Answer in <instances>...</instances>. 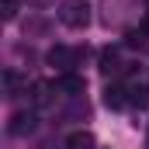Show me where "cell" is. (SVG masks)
<instances>
[{"label":"cell","instance_id":"cell-1","mask_svg":"<svg viewBox=\"0 0 149 149\" xmlns=\"http://www.w3.org/2000/svg\"><path fill=\"white\" fill-rule=\"evenodd\" d=\"M59 21L66 24V28H87L90 24V3L87 0H63V7H59Z\"/></svg>","mask_w":149,"mask_h":149},{"label":"cell","instance_id":"cell-5","mask_svg":"<svg viewBox=\"0 0 149 149\" xmlns=\"http://www.w3.org/2000/svg\"><path fill=\"white\" fill-rule=\"evenodd\" d=\"M10 132L14 135H28V132H35V114L31 111H17L10 118Z\"/></svg>","mask_w":149,"mask_h":149},{"label":"cell","instance_id":"cell-11","mask_svg":"<svg viewBox=\"0 0 149 149\" xmlns=\"http://www.w3.org/2000/svg\"><path fill=\"white\" fill-rule=\"evenodd\" d=\"M17 7H21V0H0V10H3V21H14V17H17Z\"/></svg>","mask_w":149,"mask_h":149},{"label":"cell","instance_id":"cell-10","mask_svg":"<svg viewBox=\"0 0 149 149\" xmlns=\"http://www.w3.org/2000/svg\"><path fill=\"white\" fill-rule=\"evenodd\" d=\"M3 83H7V97H17V90H21V76L14 73V70H7V73H3Z\"/></svg>","mask_w":149,"mask_h":149},{"label":"cell","instance_id":"cell-8","mask_svg":"<svg viewBox=\"0 0 149 149\" xmlns=\"http://www.w3.org/2000/svg\"><path fill=\"white\" fill-rule=\"evenodd\" d=\"M121 66H118V52L114 49H104L101 52V73H118Z\"/></svg>","mask_w":149,"mask_h":149},{"label":"cell","instance_id":"cell-13","mask_svg":"<svg viewBox=\"0 0 149 149\" xmlns=\"http://www.w3.org/2000/svg\"><path fill=\"white\" fill-rule=\"evenodd\" d=\"M35 3H45V0H35Z\"/></svg>","mask_w":149,"mask_h":149},{"label":"cell","instance_id":"cell-2","mask_svg":"<svg viewBox=\"0 0 149 149\" xmlns=\"http://www.w3.org/2000/svg\"><path fill=\"white\" fill-rule=\"evenodd\" d=\"M87 52L83 49H73V45H52L49 49V66H56V70H63V73H73V66H80V59H83Z\"/></svg>","mask_w":149,"mask_h":149},{"label":"cell","instance_id":"cell-12","mask_svg":"<svg viewBox=\"0 0 149 149\" xmlns=\"http://www.w3.org/2000/svg\"><path fill=\"white\" fill-rule=\"evenodd\" d=\"M125 42H128V45H142V42H146V31H128Z\"/></svg>","mask_w":149,"mask_h":149},{"label":"cell","instance_id":"cell-3","mask_svg":"<svg viewBox=\"0 0 149 149\" xmlns=\"http://www.w3.org/2000/svg\"><path fill=\"white\" fill-rule=\"evenodd\" d=\"M56 90H59V94H66V97H80V94L87 90V80H83V76H76V73H63L59 80H56Z\"/></svg>","mask_w":149,"mask_h":149},{"label":"cell","instance_id":"cell-9","mask_svg":"<svg viewBox=\"0 0 149 149\" xmlns=\"http://www.w3.org/2000/svg\"><path fill=\"white\" fill-rule=\"evenodd\" d=\"M52 90H56V83H35V104H49Z\"/></svg>","mask_w":149,"mask_h":149},{"label":"cell","instance_id":"cell-6","mask_svg":"<svg viewBox=\"0 0 149 149\" xmlns=\"http://www.w3.org/2000/svg\"><path fill=\"white\" fill-rule=\"evenodd\" d=\"M128 104L139 108V111L149 108V87H146V83H132V87H128Z\"/></svg>","mask_w":149,"mask_h":149},{"label":"cell","instance_id":"cell-4","mask_svg":"<svg viewBox=\"0 0 149 149\" xmlns=\"http://www.w3.org/2000/svg\"><path fill=\"white\" fill-rule=\"evenodd\" d=\"M104 104L114 108V111L125 108V104H128V87H121V83H108V87H104Z\"/></svg>","mask_w":149,"mask_h":149},{"label":"cell","instance_id":"cell-7","mask_svg":"<svg viewBox=\"0 0 149 149\" xmlns=\"http://www.w3.org/2000/svg\"><path fill=\"white\" fill-rule=\"evenodd\" d=\"M66 149H94V135L90 132H70L66 135Z\"/></svg>","mask_w":149,"mask_h":149}]
</instances>
